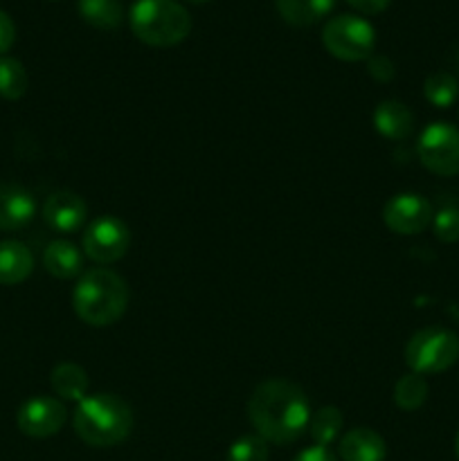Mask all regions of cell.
Returning <instances> with one entry per match:
<instances>
[{
	"label": "cell",
	"instance_id": "25",
	"mask_svg": "<svg viewBox=\"0 0 459 461\" xmlns=\"http://www.w3.org/2000/svg\"><path fill=\"white\" fill-rule=\"evenodd\" d=\"M432 232L441 243L459 241V210L457 207H444L432 216Z\"/></svg>",
	"mask_w": 459,
	"mask_h": 461
},
{
	"label": "cell",
	"instance_id": "20",
	"mask_svg": "<svg viewBox=\"0 0 459 461\" xmlns=\"http://www.w3.org/2000/svg\"><path fill=\"white\" fill-rule=\"evenodd\" d=\"M79 16L97 30H115L124 18L120 0H79Z\"/></svg>",
	"mask_w": 459,
	"mask_h": 461
},
{
	"label": "cell",
	"instance_id": "18",
	"mask_svg": "<svg viewBox=\"0 0 459 461\" xmlns=\"http://www.w3.org/2000/svg\"><path fill=\"white\" fill-rule=\"evenodd\" d=\"M336 0H274L279 16L295 27H306L318 23L333 9Z\"/></svg>",
	"mask_w": 459,
	"mask_h": 461
},
{
	"label": "cell",
	"instance_id": "30",
	"mask_svg": "<svg viewBox=\"0 0 459 461\" xmlns=\"http://www.w3.org/2000/svg\"><path fill=\"white\" fill-rule=\"evenodd\" d=\"M454 453H457L459 457V430H457V437H454Z\"/></svg>",
	"mask_w": 459,
	"mask_h": 461
},
{
	"label": "cell",
	"instance_id": "2",
	"mask_svg": "<svg viewBox=\"0 0 459 461\" xmlns=\"http://www.w3.org/2000/svg\"><path fill=\"white\" fill-rule=\"evenodd\" d=\"M72 309L88 327H111L129 309V286L124 277L104 266L84 270L72 291Z\"/></svg>",
	"mask_w": 459,
	"mask_h": 461
},
{
	"label": "cell",
	"instance_id": "15",
	"mask_svg": "<svg viewBox=\"0 0 459 461\" xmlns=\"http://www.w3.org/2000/svg\"><path fill=\"white\" fill-rule=\"evenodd\" d=\"M43 266L57 279H79L84 275V252L72 241L57 239L45 248Z\"/></svg>",
	"mask_w": 459,
	"mask_h": 461
},
{
	"label": "cell",
	"instance_id": "28",
	"mask_svg": "<svg viewBox=\"0 0 459 461\" xmlns=\"http://www.w3.org/2000/svg\"><path fill=\"white\" fill-rule=\"evenodd\" d=\"M292 461H338V457L331 448H327V446L313 444L309 446V448L302 450V453H297Z\"/></svg>",
	"mask_w": 459,
	"mask_h": 461
},
{
	"label": "cell",
	"instance_id": "27",
	"mask_svg": "<svg viewBox=\"0 0 459 461\" xmlns=\"http://www.w3.org/2000/svg\"><path fill=\"white\" fill-rule=\"evenodd\" d=\"M14 41H16V25H14V21L9 18V14H4L3 9H0V57L12 48Z\"/></svg>",
	"mask_w": 459,
	"mask_h": 461
},
{
	"label": "cell",
	"instance_id": "6",
	"mask_svg": "<svg viewBox=\"0 0 459 461\" xmlns=\"http://www.w3.org/2000/svg\"><path fill=\"white\" fill-rule=\"evenodd\" d=\"M322 43L327 52L340 61H367L376 48V30L367 18L340 14L324 25Z\"/></svg>",
	"mask_w": 459,
	"mask_h": 461
},
{
	"label": "cell",
	"instance_id": "26",
	"mask_svg": "<svg viewBox=\"0 0 459 461\" xmlns=\"http://www.w3.org/2000/svg\"><path fill=\"white\" fill-rule=\"evenodd\" d=\"M367 70L374 79L382 81V84L394 79V63L387 57H382V54H372V57L367 59Z\"/></svg>",
	"mask_w": 459,
	"mask_h": 461
},
{
	"label": "cell",
	"instance_id": "9",
	"mask_svg": "<svg viewBox=\"0 0 459 461\" xmlns=\"http://www.w3.org/2000/svg\"><path fill=\"white\" fill-rule=\"evenodd\" d=\"M68 421V410L57 396H32L18 408V430L32 439H48L58 435Z\"/></svg>",
	"mask_w": 459,
	"mask_h": 461
},
{
	"label": "cell",
	"instance_id": "31",
	"mask_svg": "<svg viewBox=\"0 0 459 461\" xmlns=\"http://www.w3.org/2000/svg\"><path fill=\"white\" fill-rule=\"evenodd\" d=\"M187 3H194V5H202V3H207V0H187Z\"/></svg>",
	"mask_w": 459,
	"mask_h": 461
},
{
	"label": "cell",
	"instance_id": "19",
	"mask_svg": "<svg viewBox=\"0 0 459 461\" xmlns=\"http://www.w3.org/2000/svg\"><path fill=\"white\" fill-rule=\"evenodd\" d=\"M342 426H345V419H342V412L333 405H324L318 412H310L309 421V435L310 439L315 441V446H331L336 441H340L342 437Z\"/></svg>",
	"mask_w": 459,
	"mask_h": 461
},
{
	"label": "cell",
	"instance_id": "24",
	"mask_svg": "<svg viewBox=\"0 0 459 461\" xmlns=\"http://www.w3.org/2000/svg\"><path fill=\"white\" fill-rule=\"evenodd\" d=\"M270 450L268 441L259 435H243L228 448L225 461H268Z\"/></svg>",
	"mask_w": 459,
	"mask_h": 461
},
{
	"label": "cell",
	"instance_id": "1",
	"mask_svg": "<svg viewBox=\"0 0 459 461\" xmlns=\"http://www.w3.org/2000/svg\"><path fill=\"white\" fill-rule=\"evenodd\" d=\"M248 419L261 439L286 446L300 439L309 428L310 405L300 385L284 378H268L250 394Z\"/></svg>",
	"mask_w": 459,
	"mask_h": 461
},
{
	"label": "cell",
	"instance_id": "8",
	"mask_svg": "<svg viewBox=\"0 0 459 461\" xmlns=\"http://www.w3.org/2000/svg\"><path fill=\"white\" fill-rule=\"evenodd\" d=\"M130 246V230L117 216H99L86 225L81 252L99 266H111L124 259Z\"/></svg>",
	"mask_w": 459,
	"mask_h": 461
},
{
	"label": "cell",
	"instance_id": "12",
	"mask_svg": "<svg viewBox=\"0 0 459 461\" xmlns=\"http://www.w3.org/2000/svg\"><path fill=\"white\" fill-rule=\"evenodd\" d=\"M36 216V201L25 187L0 183V230L14 232L25 228Z\"/></svg>",
	"mask_w": 459,
	"mask_h": 461
},
{
	"label": "cell",
	"instance_id": "23",
	"mask_svg": "<svg viewBox=\"0 0 459 461\" xmlns=\"http://www.w3.org/2000/svg\"><path fill=\"white\" fill-rule=\"evenodd\" d=\"M27 70L18 59L0 57V97L7 102H16L27 93Z\"/></svg>",
	"mask_w": 459,
	"mask_h": 461
},
{
	"label": "cell",
	"instance_id": "14",
	"mask_svg": "<svg viewBox=\"0 0 459 461\" xmlns=\"http://www.w3.org/2000/svg\"><path fill=\"white\" fill-rule=\"evenodd\" d=\"M374 129L392 142H400V140L410 138L414 129V115L403 102L399 99H382L376 108H374Z\"/></svg>",
	"mask_w": 459,
	"mask_h": 461
},
{
	"label": "cell",
	"instance_id": "22",
	"mask_svg": "<svg viewBox=\"0 0 459 461\" xmlns=\"http://www.w3.org/2000/svg\"><path fill=\"white\" fill-rule=\"evenodd\" d=\"M423 97L435 108H450L459 97V81L446 70L432 72L423 81Z\"/></svg>",
	"mask_w": 459,
	"mask_h": 461
},
{
	"label": "cell",
	"instance_id": "4",
	"mask_svg": "<svg viewBox=\"0 0 459 461\" xmlns=\"http://www.w3.org/2000/svg\"><path fill=\"white\" fill-rule=\"evenodd\" d=\"M129 23L133 34L151 48H174L192 32V16L176 0H135Z\"/></svg>",
	"mask_w": 459,
	"mask_h": 461
},
{
	"label": "cell",
	"instance_id": "16",
	"mask_svg": "<svg viewBox=\"0 0 459 461\" xmlns=\"http://www.w3.org/2000/svg\"><path fill=\"white\" fill-rule=\"evenodd\" d=\"M50 385H52V392L58 401L76 405L88 396L90 390L88 374L76 363H58L50 374Z\"/></svg>",
	"mask_w": 459,
	"mask_h": 461
},
{
	"label": "cell",
	"instance_id": "5",
	"mask_svg": "<svg viewBox=\"0 0 459 461\" xmlns=\"http://www.w3.org/2000/svg\"><path fill=\"white\" fill-rule=\"evenodd\" d=\"M459 358V336L444 327H428L414 333L405 345L410 372L432 376L453 367Z\"/></svg>",
	"mask_w": 459,
	"mask_h": 461
},
{
	"label": "cell",
	"instance_id": "21",
	"mask_svg": "<svg viewBox=\"0 0 459 461\" xmlns=\"http://www.w3.org/2000/svg\"><path fill=\"white\" fill-rule=\"evenodd\" d=\"M428 392H430V387H428L426 376L417 372H408L396 381L394 403L403 412H414V410H418L428 401Z\"/></svg>",
	"mask_w": 459,
	"mask_h": 461
},
{
	"label": "cell",
	"instance_id": "10",
	"mask_svg": "<svg viewBox=\"0 0 459 461\" xmlns=\"http://www.w3.org/2000/svg\"><path fill=\"white\" fill-rule=\"evenodd\" d=\"M432 205L421 194L403 192L392 196L382 207V221L387 230L400 237H412V234L423 232L432 223Z\"/></svg>",
	"mask_w": 459,
	"mask_h": 461
},
{
	"label": "cell",
	"instance_id": "13",
	"mask_svg": "<svg viewBox=\"0 0 459 461\" xmlns=\"http://www.w3.org/2000/svg\"><path fill=\"white\" fill-rule=\"evenodd\" d=\"M342 461H385L387 444L372 428H354L338 441Z\"/></svg>",
	"mask_w": 459,
	"mask_h": 461
},
{
	"label": "cell",
	"instance_id": "3",
	"mask_svg": "<svg viewBox=\"0 0 459 461\" xmlns=\"http://www.w3.org/2000/svg\"><path fill=\"white\" fill-rule=\"evenodd\" d=\"M133 410L115 394H88L72 414V428L84 444L112 448L133 432Z\"/></svg>",
	"mask_w": 459,
	"mask_h": 461
},
{
	"label": "cell",
	"instance_id": "7",
	"mask_svg": "<svg viewBox=\"0 0 459 461\" xmlns=\"http://www.w3.org/2000/svg\"><path fill=\"white\" fill-rule=\"evenodd\" d=\"M417 156L430 174L450 176L459 174V129L450 122H432L421 131L417 142Z\"/></svg>",
	"mask_w": 459,
	"mask_h": 461
},
{
	"label": "cell",
	"instance_id": "17",
	"mask_svg": "<svg viewBox=\"0 0 459 461\" xmlns=\"http://www.w3.org/2000/svg\"><path fill=\"white\" fill-rule=\"evenodd\" d=\"M34 270L32 250L21 241H0V286H16Z\"/></svg>",
	"mask_w": 459,
	"mask_h": 461
},
{
	"label": "cell",
	"instance_id": "29",
	"mask_svg": "<svg viewBox=\"0 0 459 461\" xmlns=\"http://www.w3.org/2000/svg\"><path fill=\"white\" fill-rule=\"evenodd\" d=\"M346 3L358 9L360 14H381L390 7L392 0H346Z\"/></svg>",
	"mask_w": 459,
	"mask_h": 461
},
{
	"label": "cell",
	"instance_id": "11",
	"mask_svg": "<svg viewBox=\"0 0 459 461\" xmlns=\"http://www.w3.org/2000/svg\"><path fill=\"white\" fill-rule=\"evenodd\" d=\"M88 219V205L75 192H54L43 203V221L58 234L79 232Z\"/></svg>",
	"mask_w": 459,
	"mask_h": 461
}]
</instances>
